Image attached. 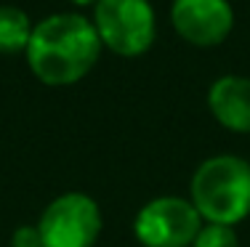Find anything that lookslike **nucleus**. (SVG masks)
Returning <instances> with one entry per match:
<instances>
[{"label": "nucleus", "instance_id": "9b49d317", "mask_svg": "<svg viewBox=\"0 0 250 247\" xmlns=\"http://www.w3.org/2000/svg\"><path fill=\"white\" fill-rule=\"evenodd\" d=\"M72 5H77V8H93V5L99 3V0H69Z\"/></svg>", "mask_w": 250, "mask_h": 247}, {"label": "nucleus", "instance_id": "6e6552de", "mask_svg": "<svg viewBox=\"0 0 250 247\" xmlns=\"http://www.w3.org/2000/svg\"><path fill=\"white\" fill-rule=\"evenodd\" d=\"M35 21L19 5L0 3V56H24Z\"/></svg>", "mask_w": 250, "mask_h": 247}, {"label": "nucleus", "instance_id": "f257e3e1", "mask_svg": "<svg viewBox=\"0 0 250 247\" xmlns=\"http://www.w3.org/2000/svg\"><path fill=\"white\" fill-rule=\"evenodd\" d=\"M101 54L104 48L91 16L80 11H53L35 21L24 58L38 82L48 88H69L91 75Z\"/></svg>", "mask_w": 250, "mask_h": 247}, {"label": "nucleus", "instance_id": "f03ea898", "mask_svg": "<svg viewBox=\"0 0 250 247\" xmlns=\"http://www.w3.org/2000/svg\"><path fill=\"white\" fill-rule=\"evenodd\" d=\"M189 199L205 223H242L250 215V160L237 154L202 160L189 181Z\"/></svg>", "mask_w": 250, "mask_h": 247}, {"label": "nucleus", "instance_id": "1a4fd4ad", "mask_svg": "<svg viewBox=\"0 0 250 247\" xmlns=\"http://www.w3.org/2000/svg\"><path fill=\"white\" fill-rule=\"evenodd\" d=\"M192 247H240L234 226H221V223H202L200 234L194 237Z\"/></svg>", "mask_w": 250, "mask_h": 247}, {"label": "nucleus", "instance_id": "9d476101", "mask_svg": "<svg viewBox=\"0 0 250 247\" xmlns=\"http://www.w3.org/2000/svg\"><path fill=\"white\" fill-rule=\"evenodd\" d=\"M11 247H43V237H40L38 223H21L11 234Z\"/></svg>", "mask_w": 250, "mask_h": 247}, {"label": "nucleus", "instance_id": "7ed1b4c3", "mask_svg": "<svg viewBox=\"0 0 250 247\" xmlns=\"http://www.w3.org/2000/svg\"><path fill=\"white\" fill-rule=\"evenodd\" d=\"M91 24L101 48L123 58H139L157 40V14L149 0H99Z\"/></svg>", "mask_w": 250, "mask_h": 247}, {"label": "nucleus", "instance_id": "0eeeda50", "mask_svg": "<svg viewBox=\"0 0 250 247\" xmlns=\"http://www.w3.org/2000/svg\"><path fill=\"white\" fill-rule=\"evenodd\" d=\"M208 109L213 120L229 133H250V77L245 75H221L208 88Z\"/></svg>", "mask_w": 250, "mask_h": 247}, {"label": "nucleus", "instance_id": "20e7f679", "mask_svg": "<svg viewBox=\"0 0 250 247\" xmlns=\"http://www.w3.org/2000/svg\"><path fill=\"white\" fill-rule=\"evenodd\" d=\"M43 247H96L104 231L101 205L85 191L53 197L38 218Z\"/></svg>", "mask_w": 250, "mask_h": 247}, {"label": "nucleus", "instance_id": "423d86ee", "mask_svg": "<svg viewBox=\"0 0 250 247\" xmlns=\"http://www.w3.org/2000/svg\"><path fill=\"white\" fill-rule=\"evenodd\" d=\"M170 27L194 48H216L234 29V8L229 0H173Z\"/></svg>", "mask_w": 250, "mask_h": 247}, {"label": "nucleus", "instance_id": "39448f33", "mask_svg": "<svg viewBox=\"0 0 250 247\" xmlns=\"http://www.w3.org/2000/svg\"><path fill=\"white\" fill-rule=\"evenodd\" d=\"M202 223L189 197L163 194L133 215V237L141 247H192Z\"/></svg>", "mask_w": 250, "mask_h": 247}]
</instances>
